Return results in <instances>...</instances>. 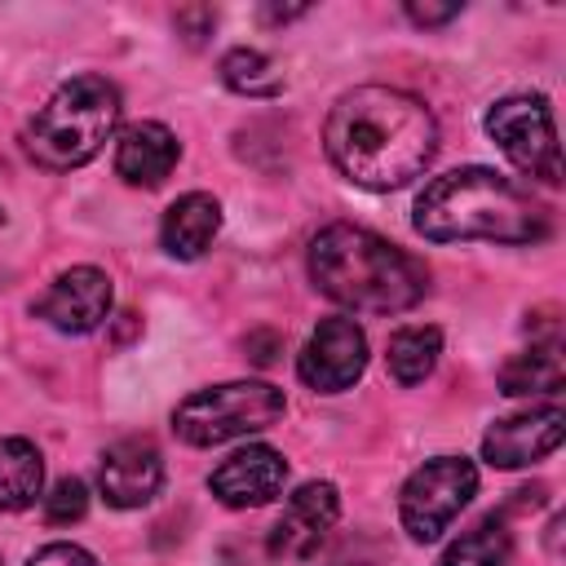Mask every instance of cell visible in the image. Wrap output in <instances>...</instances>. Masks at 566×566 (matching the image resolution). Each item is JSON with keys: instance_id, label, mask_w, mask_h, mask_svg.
<instances>
[{"instance_id": "cell-5", "label": "cell", "mask_w": 566, "mask_h": 566, "mask_svg": "<svg viewBox=\"0 0 566 566\" xmlns=\"http://www.w3.org/2000/svg\"><path fill=\"white\" fill-rule=\"evenodd\" d=\"M283 389L265 385V380H230V385H212L190 394L177 411H172V429L181 442L190 447H217L256 429H270L283 416Z\"/></svg>"}, {"instance_id": "cell-20", "label": "cell", "mask_w": 566, "mask_h": 566, "mask_svg": "<svg viewBox=\"0 0 566 566\" xmlns=\"http://www.w3.org/2000/svg\"><path fill=\"white\" fill-rule=\"evenodd\" d=\"M221 80L234 93H248V97H274V93H283V80L270 71V57L256 53V49H230L221 57Z\"/></svg>"}, {"instance_id": "cell-15", "label": "cell", "mask_w": 566, "mask_h": 566, "mask_svg": "<svg viewBox=\"0 0 566 566\" xmlns=\"http://www.w3.org/2000/svg\"><path fill=\"white\" fill-rule=\"evenodd\" d=\"M217 230H221V203H217L212 195L195 190V195H181V199L164 212L159 239H164V248H168L172 256L195 261V256L208 252V243L217 239Z\"/></svg>"}, {"instance_id": "cell-7", "label": "cell", "mask_w": 566, "mask_h": 566, "mask_svg": "<svg viewBox=\"0 0 566 566\" xmlns=\"http://www.w3.org/2000/svg\"><path fill=\"white\" fill-rule=\"evenodd\" d=\"M486 133L491 142L509 155L513 168H522L526 177H539L548 186L562 181V155H557V128H553V111L544 97L517 93V97H500L486 111Z\"/></svg>"}, {"instance_id": "cell-1", "label": "cell", "mask_w": 566, "mask_h": 566, "mask_svg": "<svg viewBox=\"0 0 566 566\" xmlns=\"http://www.w3.org/2000/svg\"><path fill=\"white\" fill-rule=\"evenodd\" d=\"M332 164L367 190H398L411 177L424 172V164L438 150V124L433 111L385 84L349 88L323 128Z\"/></svg>"}, {"instance_id": "cell-6", "label": "cell", "mask_w": 566, "mask_h": 566, "mask_svg": "<svg viewBox=\"0 0 566 566\" xmlns=\"http://www.w3.org/2000/svg\"><path fill=\"white\" fill-rule=\"evenodd\" d=\"M478 495V469L464 460V455H438V460H424L407 482H402V495H398V513H402V531L420 544L438 539L451 517Z\"/></svg>"}, {"instance_id": "cell-9", "label": "cell", "mask_w": 566, "mask_h": 566, "mask_svg": "<svg viewBox=\"0 0 566 566\" xmlns=\"http://www.w3.org/2000/svg\"><path fill=\"white\" fill-rule=\"evenodd\" d=\"M562 433H566V411L557 402H544V407H531L522 416L491 424L482 438V455L495 469H522V464L553 455L562 447Z\"/></svg>"}, {"instance_id": "cell-4", "label": "cell", "mask_w": 566, "mask_h": 566, "mask_svg": "<svg viewBox=\"0 0 566 566\" xmlns=\"http://www.w3.org/2000/svg\"><path fill=\"white\" fill-rule=\"evenodd\" d=\"M119 124V93L102 75L66 80L27 124V155L49 172H71L88 164Z\"/></svg>"}, {"instance_id": "cell-11", "label": "cell", "mask_w": 566, "mask_h": 566, "mask_svg": "<svg viewBox=\"0 0 566 566\" xmlns=\"http://www.w3.org/2000/svg\"><path fill=\"white\" fill-rule=\"evenodd\" d=\"M336 513H340L336 486H332V482H305V486L287 500L283 517L274 522V531H270V553H274V557H287V562L314 557L318 544H323V535L336 526Z\"/></svg>"}, {"instance_id": "cell-3", "label": "cell", "mask_w": 566, "mask_h": 566, "mask_svg": "<svg viewBox=\"0 0 566 566\" xmlns=\"http://www.w3.org/2000/svg\"><path fill=\"white\" fill-rule=\"evenodd\" d=\"M310 279L323 296L363 310V314H398L411 310L424 287L429 270L398 243L363 230V226H327L310 243Z\"/></svg>"}, {"instance_id": "cell-23", "label": "cell", "mask_w": 566, "mask_h": 566, "mask_svg": "<svg viewBox=\"0 0 566 566\" xmlns=\"http://www.w3.org/2000/svg\"><path fill=\"white\" fill-rule=\"evenodd\" d=\"M455 13H460V4H407V18L416 27H438V22L455 18Z\"/></svg>"}, {"instance_id": "cell-19", "label": "cell", "mask_w": 566, "mask_h": 566, "mask_svg": "<svg viewBox=\"0 0 566 566\" xmlns=\"http://www.w3.org/2000/svg\"><path fill=\"white\" fill-rule=\"evenodd\" d=\"M509 557H513V531L504 526V517L491 513L442 553V566H509Z\"/></svg>"}, {"instance_id": "cell-16", "label": "cell", "mask_w": 566, "mask_h": 566, "mask_svg": "<svg viewBox=\"0 0 566 566\" xmlns=\"http://www.w3.org/2000/svg\"><path fill=\"white\" fill-rule=\"evenodd\" d=\"M44 491V460L35 442L27 438H4L0 442V513H18L35 504Z\"/></svg>"}, {"instance_id": "cell-14", "label": "cell", "mask_w": 566, "mask_h": 566, "mask_svg": "<svg viewBox=\"0 0 566 566\" xmlns=\"http://www.w3.org/2000/svg\"><path fill=\"white\" fill-rule=\"evenodd\" d=\"M177 155H181V146L164 124H150V119L128 124L119 137V150H115V172L128 186H159L172 172Z\"/></svg>"}, {"instance_id": "cell-10", "label": "cell", "mask_w": 566, "mask_h": 566, "mask_svg": "<svg viewBox=\"0 0 566 566\" xmlns=\"http://www.w3.org/2000/svg\"><path fill=\"white\" fill-rule=\"evenodd\" d=\"M35 314L53 323L57 332L84 336L111 314V279L93 265H71L49 283V292L35 301Z\"/></svg>"}, {"instance_id": "cell-21", "label": "cell", "mask_w": 566, "mask_h": 566, "mask_svg": "<svg viewBox=\"0 0 566 566\" xmlns=\"http://www.w3.org/2000/svg\"><path fill=\"white\" fill-rule=\"evenodd\" d=\"M84 509H88V491H84V482H80V478H62V482L53 486V495H44V517H49L53 526L80 522V517H84Z\"/></svg>"}, {"instance_id": "cell-12", "label": "cell", "mask_w": 566, "mask_h": 566, "mask_svg": "<svg viewBox=\"0 0 566 566\" xmlns=\"http://www.w3.org/2000/svg\"><path fill=\"white\" fill-rule=\"evenodd\" d=\"M102 495L115 509H142L159 495L164 486V460L155 451L150 438H124L115 447H106L102 469H97Z\"/></svg>"}, {"instance_id": "cell-22", "label": "cell", "mask_w": 566, "mask_h": 566, "mask_svg": "<svg viewBox=\"0 0 566 566\" xmlns=\"http://www.w3.org/2000/svg\"><path fill=\"white\" fill-rule=\"evenodd\" d=\"M27 566H102V562L80 544H44Z\"/></svg>"}, {"instance_id": "cell-17", "label": "cell", "mask_w": 566, "mask_h": 566, "mask_svg": "<svg viewBox=\"0 0 566 566\" xmlns=\"http://www.w3.org/2000/svg\"><path fill=\"white\" fill-rule=\"evenodd\" d=\"M500 389L504 394H539V389L553 394V389H562V345H557V336L513 354L500 367Z\"/></svg>"}, {"instance_id": "cell-8", "label": "cell", "mask_w": 566, "mask_h": 566, "mask_svg": "<svg viewBox=\"0 0 566 566\" xmlns=\"http://www.w3.org/2000/svg\"><path fill=\"white\" fill-rule=\"evenodd\" d=\"M367 367V336L354 318H323L314 327V336L305 340L301 358H296V371L310 389L318 394H340L349 389Z\"/></svg>"}, {"instance_id": "cell-13", "label": "cell", "mask_w": 566, "mask_h": 566, "mask_svg": "<svg viewBox=\"0 0 566 566\" xmlns=\"http://www.w3.org/2000/svg\"><path fill=\"white\" fill-rule=\"evenodd\" d=\"M283 478H287V460L274 447L256 442V447H243L230 460H221L212 469L208 486L230 509H256V504H270L283 491Z\"/></svg>"}, {"instance_id": "cell-18", "label": "cell", "mask_w": 566, "mask_h": 566, "mask_svg": "<svg viewBox=\"0 0 566 566\" xmlns=\"http://www.w3.org/2000/svg\"><path fill=\"white\" fill-rule=\"evenodd\" d=\"M438 354H442V332L438 327H402V332L389 336L385 363H389V376L398 385H420L433 371Z\"/></svg>"}, {"instance_id": "cell-2", "label": "cell", "mask_w": 566, "mask_h": 566, "mask_svg": "<svg viewBox=\"0 0 566 566\" xmlns=\"http://www.w3.org/2000/svg\"><path fill=\"white\" fill-rule=\"evenodd\" d=\"M416 230L433 243H539L548 234V212L491 168H455L429 181L416 199Z\"/></svg>"}]
</instances>
